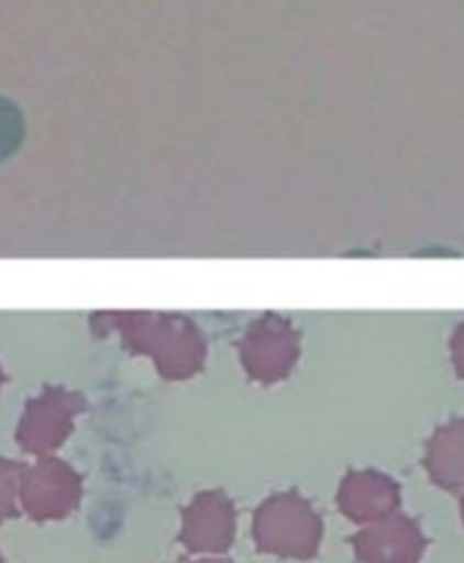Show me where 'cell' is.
<instances>
[{
	"label": "cell",
	"instance_id": "4",
	"mask_svg": "<svg viewBox=\"0 0 464 563\" xmlns=\"http://www.w3.org/2000/svg\"><path fill=\"white\" fill-rule=\"evenodd\" d=\"M396 486L379 475H352L340 492V506L357 522H376L387 519L396 508Z\"/></svg>",
	"mask_w": 464,
	"mask_h": 563
},
{
	"label": "cell",
	"instance_id": "2",
	"mask_svg": "<svg viewBox=\"0 0 464 563\" xmlns=\"http://www.w3.org/2000/svg\"><path fill=\"white\" fill-rule=\"evenodd\" d=\"M354 550L363 563H418L426 550V539L409 519H382L374 528L354 539Z\"/></svg>",
	"mask_w": 464,
	"mask_h": 563
},
{
	"label": "cell",
	"instance_id": "3",
	"mask_svg": "<svg viewBox=\"0 0 464 563\" xmlns=\"http://www.w3.org/2000/svg\"><path fill=\"white\" fill-rule=\"evenodd\" d=\"M235 517L221 495H202L186 514L183 541L194 552H224L232 544Z\"/></svg>",
	"mask_w": 464,
	"mask_h": 563
},
{
	"label": "cell",
	"instance_id": "8",
	"mask_svg": "<svg viewBox=\"0 0 464 563\" xmlns=\"http://www.w3.org/2000/svg\"><path fill=\"white\" fill-rule=\"evenodd\" d=\"M456 354H459V362H462V367H464V332H462V338H459V343H456Z\"/></svg>",
	"mask_w": 464,
	"mask_h": 563
},
{
	"label": "cell",
	"instance_id": "7",
	"mask_svg": "<svg viewBox=\"0 0 464 563\" xmlns=\"http://www.w3.org/2000/svg\"><path fill=\"white\" fill-rule=\"evenodd\" d=\"M23 133L25 122L20 108L0 97V161L12 158L18 153L20 144H23Z\"/></svg>",
	"mask_w": 464,
	"mask_h": 563
},
{
	"label": "cell",
	"instance_id": "9",
	"mask_svg": "<svg viewBox=\"0 0 464 563\" xmlns=\"http://www.w3.org/2000/svg\"><path fill=\"white\" fill-rule=\"evenodd\" d=\"M183 563H227V561H183Z\"/></svg>",
	"mask_w": 464,
	"mask_h": 563
},
{
	"label": "cell",
	"instance_id": "6",
	"mask_svg": "<svg viewBox=\"0 0 464 563\" xmlns=\"http://www.w3.org/2000/svg\"><path fill=\"white\" fill-rule=\"evenodd\" d=\"M434 475L442 484H464V426L440 437L434 445Z\"/></svg>",
	"mask_w": 464,
	"mask_h": 563
},
{
	"label": "cell",
	"instance_id": "5",
	"mask_svg": "<svg viewBox=\"0 0 464 563\" xmlns=\"http://www.w3.org/2000/svg\"><path fill=\"white\" fill-rule=\"evenodd\" d=\"M294 354V334L285 329V323L283 327L277 323V329L257 327L246 343V362H250L252 373H257L261 378H274L288 371Z\"/></svg>",
	"mask_w": 464,
	"mask_h": 563
},
{
	"label": "cell",
	"instance_id": "1",
	"mask_svg": "<svg viewBox=\"0 0 464 563\" xmlns=\"http://www.w3.org/2000/svg\"><path fill=\"white\" fill-rule=\"evenodd\" d=\"M255 539L263 552L283 558H312L321 541V519L299 497H274L257 511Z\"/></svg>",
	"mask_w": 464,
	"mask_h": 563
}]
</instances>
